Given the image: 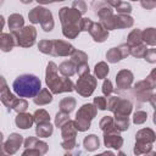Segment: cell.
Segmentation results:
<instances>
[{
  "label": "cell",
  "mask_w": 156,
  "mask_h": 156,
  "mask_svg": "<svg viewBox=\"0 0 156 156\" xmlns=\"http://www.w3.org/2000/svg\"><path fill=\"white\" fill-rule=\"evenodd\" d=\"M155 76H156V71L155 69H152L151 72H150V74L146 77V82L150 84V87L152 88V89H155V87H156V78H155Z\"/></svg>",
  "instance_id": "c3c4849f"
},
{
  "label": "cell",
  "mask_w": 156,
  "mask_h": 156,
  "mask_svg": "<svg viewBox=\"0 0 156 156\" xmlns=\"http://www.w3.org/2000/svg\"><path fill=\"white\" fill-rule=\"evenodd\" d=\"M113 122L116 128L119 132L127 130L129 128V117L128 116H122V115H115L113 117Z\"/></svg>",
  "instance_id": "83f0119b"
},
{
  "label": "cell",
  "mask_w": 156,
  "mask_h": 156,
  "mask_svg": "<svg viewBox=\"0 0 156 156\" xmlns=\"http://www.w3.org/2000/svg\"><path fill=\"white\" fill-rule=\"evenodd\" d=\"M112 91H113V88H112L111 80L105 79L104 83H102V94H104L105 96H110V95L112 94Z\"/></svg>",
  "instance_id": "bcb514c9"
},
{
  "label": "cell",
  "mask_w": 156,
  "mask_h": 156,
  "mask_svg": "<svg viewBox=\"0 0 156 156\" xmlns=\"http://www.w3.org/2000/svg\"><path fill=\"white\" fill-rule=\"evenodd\" d=\"M108 71H110L108 65L106 62H104V61L96 63L95 65V68H94V73H95V77L98 79H105L106 76L108 74Z\"/></svg>",
  "instance_id": "f1b7e54d"
},
{
  "label": "cell",
  "mask_w": 156,
  "mask_h": 156,
  "mask_svg": "<svg viewBox=\"0 0 156 156\" xmlns=\"http://www.w3.org/2000/svg\"><path fill=\"white\" fill-rule=\"evenodd\" d=\"M68 115H69V113L63 112V111L57 112V113H56V117H55V126L61 128L66 122L69 121V116H68Z\"/></svg>",
  "instance_id": "8d00e7d4"
},
{
  "label": "cell",
  "mask_w": 156,
  "mask_h": 156,
  "mask_svg": "<svg viewBox=\"0 0 156 156\" xmlns=\"http://www.w3.org/2000/svg\"><path fill=\"white\" fill-rule=\"evenodd\" d=\"M2 4H4V0H0V6H1Z\"/></svg>",
  "instance_id": "6f0895ef"
},
{
  "label": "cell",
  "mask_w": 156,
  "mask_h": 156,
  "mask_svg": "<svg viewBox=\"0 0 156 156\" xmlns=\"http://www.w3.org/2000/svg\"><path fill=\"white\" fill-rule=\"evenodd\" d=\"M100 128L102 132H108V130H118L115 126L113 117L111 116H104L102 119L100 121Z\"/></svg>",
  "instance_id": "1f68e13d"
},
{
  "label": "cell",
  "mask_w": 156,
  "mask_h": 156,
  "mask_svg": "<svg viewBox=\"0 0 156 156\" xmlns=\"http://www.w3.org/2000/svg\"><path fill=\"white\" fill-rule=\"evenodd\" d=\"M11 34L15 38L16 45L22 46V48H30L34 45L35 43V38H37V30L33 26H26L22 27L18 30H13L11 32Z\"/></svg>",
  "instance_id": "5b68a950"
},
{
  "label": "cell",
  "mask_w": 156,
  "mask_h": 156,
  "mask_svg": "<svg viewBox=\"0 0 156 156\" xmlns=\"http://www.w3.org/2000/svg\"><path fill=\"white\" fill-rule=\"evenodd\" d=\"M52 126L50 124V122H43V123H38L37 124V129H35V133L40 138H48L52 134Z\"/></svg>",
  "instance_id": "cb8c5ba5"
},
{
  "label": "cell",
  "mask_w": 156,
  "mask_h": 156,
  "mask_svg": "<svg viewBox=\"0 0 156 156\" xmlns=\"http://www.w3.org/2000/svg\"><path fill=\"white\" fill-rule=\"evenodd\" d=\"M20 1H21L22 4H30L33 0H20Z\"/></svg>",
  "instance_id": "11a10c76"
},
{
  "label": "cell",
  "mask_w": 156,
  "mask_h": 156,
  "mask_svg": "<svg viewBox=\"0 0 156 156\" xmlns=\"http://www.w3.org/2000/svg\"><path fill=\"white\" fill-rule=\"evenodd\" d=\"M34 117V122L38 124V123H43V122H50V115L48 113V111L43 110V108H39L34 112L33 115Z\"/></svg>",
  "instance_id": "d590c367"
},
{
  "label": "cell",
  "mask_w": 156,
  "mask_h": 156,
  "mask_svg": "<svg viewBox=\"0 0 156 156\" xmlns=\"http://www.w3.org/2000/svg\"><path fill=\"white\" fill-rule=\"evenodd\" d=\"M4 26H5V20H4V17L0 15V34H1V30H2Z\"/></svg>",
  "instance_id": "f5cc1de1"
},
{
  "label": "cell",
  "mask_w": 156,
  "mask_h": 156,
  "mask_svg": "<svg viewBox=\"0 0 156 156\" xmlns=\"http://www.w3.org/2000/svg\"><path fill=\"white\" fill-rule=\"evenodd\" d=\"M15 45H16V41L11 33H1L0 34V49L4 52L11 51Z\"/></svg>",
  "instance_id": "ac0fdd59"
},
{
  "label": "cell",
  "mask_w": 156,
  "mask_h": 156,
  "mask_svg": "<svg viewBox=\"0 0 156 156\" xmlns=\"http://www.w3.org/2000/svg\"><path fill=\"white\" fill-rule=\"evenodd\" d=\"M155 139H156V135L151 128H143L135 134V143H151V144H154Z\"/></svg>",
  "instance_id": "e0dca14e"
},
{
  "label": "cell",
  "mask_w": 156,
  "mask_h": 156,
  "mask_svg": "<svg viewBox=\"0 0 156 156\" xmlns=\"http://www.w3.org/2000/svg\"><path fill=\"white\" fill-rule=\"evenodd\" d=\"M35 1H38L39 4H43V5H45V4H51V2H54V0H35Z\"/></svg>",
  "instance_id": "db71d44e"
},
{
  "label": "cell",
  "mask_w": 156,
  "mask_h": 156,
  "mask_svg": "<svg viewBox=\"0 0 156 156\" xmlns=\"http://www.w3.org/2000/svg\"><path fill=\"white\" fill-rule=\"evenodd\" d=\"M95 88H96V78L94 76H91L90 73H87V74L79 76L78 80L76 83L74 90L79 95L88 98L94 93Z\"/></svg>",
  "instance_id": "52a82bcc"
},
{
  "label": "cell",
  "mask_w": 156,
  "mask_h": 156,
  "mask_svg": "<svg viewBox=\"0 0 156 156\" xmlns=\"http://www.w3.org/2000/svg\"><path fill=\"white\" fill-rule=\"evenodd\" d=\"M60 111H63V112H67V113H69V112H72L73 110H74V107H76V99L74 98H72V96H69V98H65V99H62L61 101H60Z\"/></svg>",
  "instance_id": "4dcf8cb0"
},
{
  "label": "cell",
  "mask_w": 156,
  "mask_h": 156,
  "mask_svg": "<svg viewBox=\"0 0 156 156\" xmlns=\"http://www.w3.org/2000/svg\"><path fill=\"white\" fill-rule=\"evenodd\" d=\"M12 88L20 98H34L41 89V82L34 74H21L13 80Z\"/></svg>",
  "instance_id": "7a4b0ae2"
},
{
  "label": "cell",
  "mask_w": 156,
  "mask_h": 156,
  "mask_svg": "<svg viewBox=\"0 0 156 156\" xmlns=\"http://www.w3.org/2000/svg\"><path fill=\"white\" fill-rule=\"evenodd\" d=\"M22 143H23L22 135L17 134V133H12L9 136V139L5 141V144H2V146H4L6 154L12 155V154H15L20 149V146L22 145Z\"/></svg>",
  "instance_id": "5bb4252c"
},
{
  "label": "cell",
  "mask_w": 156,
  "mask_h": 156,
  "mask_svg": "<svg viewBox=\"0 0 156 156\" xmlns=\"http://www.w3.org/2000/svg\"><path fill=\"white\" fill-rule=\"evenodd\" d=\"M72 7L74 10H77L80 15H84L87 12V4L83 1V0H74L72 2Z\"/></svg>",
  "instance_id": "b9f144b4"
},
{
  "label": "cell",
  "mask_w": 156,
  "mask_h": 156,
  "mask_svg": "<svg viewBox=\"0 0 156 156\" xmlns=\"http://www.w3.org/2000/svg\"><path fill=\"white\" fill-rule=\"evenodd\" d=\"M58 71L61 72V74L63 77H72L76 72H77V66L76 63L69 60V61H63L60 66H58Z\"/></svg>",
  "instance_id": "44dd1931"
},
{
  "label": "cell",
  "mask_w": 156,
  "mask_h": 156,
  "mask_svg": "<svg viewBox=\"0 0 156 156\" xmlns=\"http://www.w3.org/2000/svg\"><path fill=\"white\" fill-rule=\"evenodd\" d=\"M91 24H93V21L90 20V18H88V17H83V18H80V21H79V30L82 32H88L89 29H90V27H91Z\"/></svg>",
  "instance_id": "7bdbcfd3"
},
{
  "label": "cell",
  "mask_w": 156,
  "mask_h": 156,
  "mask_svg": "<svg viewBox=\"0 0 156 156\" xmlns=\"http://www.w3.org/2000/svg\"><path fill=\"white\" fill-rule=\"evenodd\" d=\"M104 143L106 147L119 149L123 145V139L119 135V130H108L104 132Z\"/></svg>",
  "instance_id": "4fadbf2b"
},
{
  "label": "cell",
  "mask_w": 156,
  "mask_h": 156,
  "mask_svg": "<svg viewBox=\"0 0 156 156\" xmlns=\"http://www.w3.org/2000/svg\"><path fill=\"white\" fill-rule=\"evenodd\" d=\"M54 1H65V0H54Z\"/></svg>",
  "instance_id": "680465c9"
},
{
  "label": "cell",
  "mask_w": 156,
  "mask_h": 156,
  "mask_svg": "<svg viewBox=\"0 0 156 156\" xmlns=\"http://www.w3.org/2000/svg\"><path fill=\"white\" fill-rule=\"evenodd\" d=\"M116 11L117 13H124V15H129L132 12V6L129 2L127 1H121L117 6H116Z\"/></svg>",
  "instance_id": "ab89813d"
},
{
  "label": "cell",
  "mask_w": 156,
  "mask_h": 156,
  "mask_svg": "<svg viewBox=\"0 0 156 156\" xmlns=\"http://www.w3.org/2000/svg\"><path fill=\"white\" fill-rule=\"evenodd\" d=\"M144 58L150 63H155L156 62V49H154V48L147 49V51L144 55Z\"/></svg>",
  "instance_id": "f6af8a7d"
},
{
  "label": "cell",
  "mask_w": 156,
  "mask_h": 156,
  "mask_svg": "<svg viewBox=\"0 0 156 156\" xmlns=\"http://www.w3.org/2000/svg\"><path fill=\"white\" fill-rule=\"evenodd\" d=\"M89 72H90V71H89L88 63H83V65L77 66V72H76V73H78V76H83V74H87V73H89Z\"/></svg>",
  "instance_id": "f907efd6"
},
{
  "label": "cell",
  "mask_w": 156,
  "mask_h": 156,
  "mask_svg": "<svg viewBox=\"0 0 156 156\" xmlns=\"http://www.w3.org/2000/svg\"><path fill=\"white\" fill-rule=\"evenodd\" d=\"M27 108H28V102L24 99H16L12 105V110H15L17 113L24 112Z\"/></svg>",
  "instance_id": "74e56055"
},
{
  "label": "cell",
  "mask_w": 156,
  "mask_h": 156,
  "mask_svg": "<svg viewBox=\"0 0 156 156\" xmlns=\"http://www.w3.org/2000/svg\"><path fill=\"white\" fill-rule=\"evenodd\" d=\"M146 51H147V46H146V44H143V43L130 46V49H129V54L134 57H144Z\"/></svg>",
  "instance_id": "836d02e7"
},
{
  "label": "cell",
  "mask_w": 156,
  "mask_h": 156,
  "mask_svg": "<svg viewBox=\"0 0 156 156\" xmlns=\"http://www.w3.org/2000/svg\"><path fill=\"white\" fill-rule=\"evenodd\" d=\"M143 43V39H141V30L139 28L136 29H133L129 34H128V38H127V44L129 46H134V45H138V44H141Z\"/></svg>",
  "instance_id": "f546056e"
},
{
  "label": "cell",
  "mask_w": 156,
  "mask_h": 156,
  "mask_svg": "<svg viewBox=\"0 0 156 156\" xmlns=\"http://www.w3.org/2000/svg\"><path fill=\"white\" fill-rule=\"evenodd\" d=\"M106 108L112 111L115 115H122V116H129L133 110V104L126 99L119 96H110Z\"/></svg>",
  "instance_id": "8992f818"
},
{
  "label": "cell",
  "mask_w": 156,
  "mask_h": 156,
  "mask_svg": "<svg viewBox=\"0 0 156 156\" xmlns=\"http://www.w3.org/2000/svg\"><path fill=\"white\" fill-rule=\"evenodd\" d=\"M151 149H152V144H151V143H135L134 154H135V155L152 154V152H151Z\"/></svg>",
  "instance_id": "e575fe53"
},
{
  "label": "cell",
  "mask_w": 156,
  "mask_h": 156,
  "mask_svg": "<svg viewBox=\"0 0 156 156\" xmlns=\"http://www.w3.org/2000/svg\"><path fill=\"white\" fill-rule=\"evenodd\" d=\"M88 32L90 33V35L93 37V39L96 43H104L108 38V30L105 29V27L101 23L93 22V24H91V27Z\"/></svg>",
  "instance_id": "9a60e30c"
},
{
  "label": "cell",
  "mask_w": 156,
  "mask_h": 156,
  "mask_svg": "<svg viewBox=\"0 0 156 156\" xmlns=\"http://www.w3.org/2000/svg\"><path fill=\"white\" fill-rule=\"evenodd\" d=\"M74 46L63 40H51L50 55L52 56H71L74 51Z\"/></svg>",
  "instance_id": "30bf717a"
},
{
  "label": "cell",
  "mask_w": 156,
  "mask_h": 156,
  "mask_svg": "<svg viewBox=\"0 0 156 156\" xmlns=\"http://www.w3.org/2000/svg\"><path fill=\"white\" fill-rule=\"evenodd\" d=\"M133 78H134V76L129 69H121L116 76L117 89L126 90V89L130 88V85L133 83Z\"/></svg>",
  "instance_id": "7c38bea8"
},
{
  "label": "cell",
  "mask_w": 156,
  "mask_h": 156,
  "mask_svg": "<svg viewBox=\"0 0 156 156\" xmlns=\"http://www.w3.org/2000/svg\"><path fill=\"white\" fill-rule=\"evenodd\" d=\"M61 24H62V33L68 39H74L80 33L79 30V21H80V13L74 10L73 7H62L58 12Z\"/></svg>",
  "instance_id": "3957f363"
},
{
  "label": "cell",
  "mask_w": 156,
  "mask_h": 156,
  "mask_svg": "<svg viewBox=\"0 0 156 156\" xmlns=\"http://www.w3.org/2000/svg\"><path fill=\"white\" fill-rule=\"evenodd\" d=\"M94 105H95V107L96 108H99V110H106V105H107V99L106 98H104V96H98V98H95L94 99V102H93Z\"/></svg>",
  "instance_id": "ee69618b"
},
{
  "label": "cell",
  "mask_w": 156,
  "mask_h": 156,
  "mask_svg": "<svg viewBox=\"0 0 156 156\" xmlns=\"http://www.w3.org/2000/svg\"><path fill=\"white\" fill-rule=\"evenodd\" d=\"M146 119H147V113L145 111L138 110L133 115V122L135 124H143L144 122H146Z\"/></svg>",
  "instance_id": "f35d334b"
},
{
  "label": "cell",
  "mask_w": 156,
  "mask_h": 156,
  "mask_svg": "<svg viewBox=\"0 0 156 156\" xmlns=\"http://www.w3.org/2000/svg\"><path fill=\"white\" fill-rule=\"evenodd\" d=\"M140 4L146 10H152L156 6V0H140Z\"/></svg>",
  "instance_id": "681fc988"
},
{
  "label": "cell",
  "mask_w": 156,
  "mask_h": 156,
  "mask_svg": "<svg viewBox=\"0 0 156 156\" xmlns=\"http://www.w3.org/2000/svg\"><path fill=\"white\" fill-rule=\"evenodd\" d=\"M132 1H136V0H132Z\"/></svg>",
  "instance_id": "91938a15"
},
{
  "label": "cell",
  "mask_w": 156,
  "mask_h": 156,
  "mask_svg": "<svg viewBox=\"0 0 156 156\" xmlns=\"http://www.w3.org/2000/svg\"><path fill=\"white\" fill-rule=\"evenodd\" d=\"M96 107L94 104H84L78 112L76 113V119L73 121V124L78 132H85L90 128L91 119L96 116Z\"/></svg>",
  "instance_id": "277c9868"
},
{
  "label": "cell",
  "mask_w": 156,
  "mask_h": 156,
  "mask_svg": "<svg viewBox=\"0 0 156 156\" xmlns=\"http://www.w3.org/2000/svg\"><path fill=\"white\" fill-rule=\"evenodd\" d=\"M45 11H46L45 7H43V6H35V7L32 9V10L29 11V13H28L29 21H30L32 23H39L40 20L43 18Z\"/></svg>",
  "instance_id": "484cf974"
},
{
  "label": "cell",
  "mask_w": 156,
  "mask_h": 156,
  "mask_svg": "<svg viewBox=\"0 0 156 156\" xmlns=\"http://www.w3.org/2000/svg\"><path fill=\"white\" fill-rule=\"evenodd\" d=\"M39 23H40L43 30H45V32H50V30H52V28H54L52 13H51L48 9H46V11H45V13H44V16H43V18L40 20Z\"/></svg>",
  "instance_id": "4316f807"
},
{
  "label": "cell",
  "mask_w": 156,
  "mask_h": 156,
  "mask_svg": "<svg viewBox=\"0 0 156 156\" xmlns=\"http://www.w3.org/2000/svg\"><path fill=\"white\" fill-rule=\"evenodd\" d=\"M22 27H24V20L23 16L20 13H12L9 17V28L11 29V32L13 30H18Z\"/></svg>",
  "instance_id": "7402d4cb"
},
{
  "label": "cell",
  "mask_w": 156,
  "mask_h": 156,
  "mask_svg": "<svg viewBox=\"0 0 156 156\" xmlns=\"http://www.w3.org/2000/svg\"><path fill=\"white\" fill-rule=\"evenodd\" d=\"M76 135H77V129L73 124V121L69 119L61 127V136L63 140H67V139H76Z\"/></svg>",
  "instance_id": "ffe728a7"
},
{
  "label": "cell",
  "mask_w": 156,
  "mask_h": 156,
  "mask_svg": "<svg viewBox=\"0 0 156 156\" xmlns=\"http://www.w3.org/2000/svg\"><path fill=\"white\" fill-rule=\"evenodd\" d=\"M57 72H58V67L56 66L55 62L50 61L46 67L45 80H46V84H48L49 89L51 90V93L61 94V93H67V91L74 90V85H73L72 80L68 77H58Z\"/></svg>",
  "instance_id": "6da1fadb"
},
{
  "label": "cell",
  "mask_w": 156,
  "mask_h": 156,
  "mask_svg": "<svg viewBox=\"0 0 156 156\" xmlns=\"http://www.w3.org/2000/svg\"><path fill=\"white\" fill-rule=\"evenodd\" d=\"M24 147L23 155H44L48 151V144L34 136H29L24 140Z\"/></svg>",
  "instance_id": "ba28073f"
},
{
  "label": "cell",
  "mask_w": 156,
  "mask_h": 156,
  "mask_svg": "<svg viewBox=\"0 0 156 156\" xmlns=\"http://www.w3.org/2000/svg\"><path fill=\"white\" fill-rule=\"evenodd\" d=\"M106 2L110 5V6H113V7H116L119 2H121V0H106Z\"/></svg>",
  "instance_id": "816d5d0a"
},
{
  "label": "cell",
  "mask_w": 156,
  "mask_h": 156,
  "mask_svg": "<svg viewBox=\"0 0 156 156\" xmlns=\"http://www.w3.org/2000/svg\"><path fill=\"white\" fill-rule=\"evenodd\" d=\"M141 39L146 45L155 46L156 45V29L155 28H146L141 32Z\"/></svg>",
  "instance_id": "603a6c76"
},
{
  "label": "cell",
  "mask_w": 156,
  "mask_h": 156,
  "mask_svg": "<svg viewBox=\"0 0 156 156\" xmlns=\"http://www.w3.org/2000/svg\"><path fill=\"white\" fill-rule=\"evenodd\" d=\"M71 60L76 63V66L83 65V63H88V55L83 51L79 50H74L73 54L71 55Z\"/></svg>",
  "instance_id": "d6a6232c"
},
{
  "label": "cell",
  "mask_w": 156,
  "mask_h": 156,
  "mask_svg": "<svg viewBox=\"0 0 156 156\" xmlns=\"http://www.w3.org/2000/svg\"><path fill=\"white\" fill-rule=\"evenodd\" d=\"M2 140H4V135H2V133L0 132V144L2 143Z\"/></svg>",
  "instance_id": "9f6ffc18"
},
{
  "label": "cell",
  "mask_w": 156,
  "mask_h": 156,
  "mask_svg": "<svg viewBox=\"0 0 156 156\" xmlns=\"http://www.w3.org/2000/svg\"><path fill=\"white\" fill-rule=\"evenodd\" d=\"M15 123L18 128L21 129H28L33 126L34 123V117L33 115L30 113H26V112H20L17 116H16V119H15Z\"/></svg>",
  "instance_id": "2e32d148"
},
{
  "label": "cell",
  "mask_w": 156,
  "mask_h": 156,
  "mask_svg": "<svg viewBox=\"0 0 156 156\" xmlns=\"http://www.w3.org/2000/svg\"><path fill=\"white\" fill-rule=\"evenodd\" d=\"M129 49L130 46L126 43V44H121L117 48H111L107 52H106V58L108 62L111 63H116L123 58H126L127 56H129Z\"/></svg>",
  "instance_id": "8fae6325"
},
{
  "label": "cell",
  "mask_w": 156,
  "mask_h": 156,
  "mask_svg": "<svg viewBox=\"0 0 156 156\" xmlns=\"http://www.w3.org/2000/svg\"><path fill=\"white\" fill-rule=\"evenodd\" d=\"M135 99L140 102H145L149 101V99L151 98V95L154 94V89L150 87V84L144 79V80H139L134 84L133 88Z\"/></svg>",
  "instance_id": "9c48e42d"
},
{
  "label": "cell",
  "mask_w": 156,
  "mask_h": 156,
  "mask_svg": "<svg viewBox=\"0 0 156 156\" xmlns=\"http://www.w3.org/2000/svg\"><path fill=\"white\" fill-rule=\"evenodd\" d=\"M33 101L35 105H39V106L48 105L49 102L52 101V94L49 91V89H40L39 93L33 98Z\"/></svg>",
  "instance_id": "d6986e66"
},
{
  "label": "cell",
  "mask_w": 156,
  "mask_h": 156,
  "mask_svg": "<svg viewBox=\"0 0 156 156\" xmlns=\"http://www.w3.org/2000/svg\"><path fill=\"white\" fill-rule=\"evenodd\" d=\"M61 146H62L63 149H66V150H71V149H73L74 146H77V144H76V139H67V140H62Z\"/></svg>",
  "instance_id": "7dc6e473"
},
{
  "label": "cell",
  "mask_w": 156,
  "mask_h": 156,
  "mask_svg": "<svg viewBox=\"0 0 156 156\" xmlns=\"http://www.w3.org/2000/svg\"><path fill=\"white\" fill-rule=\"evenodd\" d=\"M83 145H84V147L88 151H95L100 146V140H99V138L95 134H90V135H88V136L84 138Z\"/></svg>",
  "instance_id": "d4e9b609"
},
{
  "label": "cell",
  "mask_w": 156,
  "mask_h": 156,
  "mask_svg": "<svg viewBox=\"0 0 156 156\" xmlns=\"http://www.w3.org/2000/svg\"><path fill=\"white\" fill-rule=\"evenodd\" d=\"M38 49L40 52L43 54H46V55H50V49H51V40L49 39H44V40H40L39 44H38Z\"/></svg>",
  "instance_id": "60d3db41"
}]
</instances>
